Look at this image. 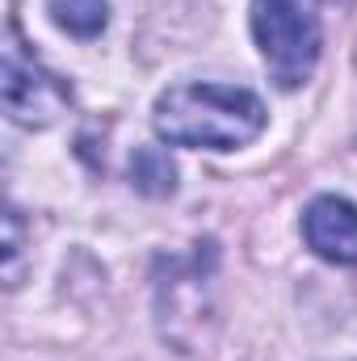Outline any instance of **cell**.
Returning <instances> with one entry per match:
<instances>
[{"label": "cell", "instance_id": "obj_5", "mask_svg": "<svg viewBox=\"0 0 357 361\" xmlns=\"http://www.w3.org/2000/svg\"><path fill=\"white\" fill-rule=\"evenodd\" d=\"M51 17L55 25H63L76 38H92L105 30L109 21V4L105 0H51Z\"/></svg>", "mask_w": 357, "mask_h": 361}, {"label": "cell", "instance_id": "obj_2", "mask_svg": "<svg viewBox=\"0 0 357 361\" xmlns=\"http://www.w3.org/2000/svg\"><path fill=\"white\" fill-rule=\"evenodd\" d=\"M253 38L265 55L269 76L282 89H298L311 80L324 34L307 0H253Z\"/></svg>", "mask_w": 357, "mask_h": 361}, {"label": "cell", "instance_id": "obj_3", "mask_svg": "<svg viewBox=\"0 0 357 361\" xmlns=\"http://www.w3.org/2000/svg\"><path fill=\"white\" fill-rule=\"evenodd\" d=\"M68 89L34 59L21 51L17 21H8V42H4V109L17 126H51L68 109Z\"/></svg>", "mask_w": 357, "mask_h": 361}, {"label": "cell", "instance_id": "obj_7", "mask_svg": "<svg viewBox=\"0 0 357 361\" xmlns=\"http://www.w3.org/2000/svg\"><path fill=\"white\" fill-rule=\"evenodd\" d=\"M328 4H349V0H328Z\"/></svg>", "mask_w": 357, "mask_h": 361}, {"label": "cell", "instance_id": "obj_4", "mask_svg": "<svg viewBox=\"0 0 357 361\" xmlns=\"http://www.w3.org/2000/svg\"><path fill=\"white\" fill-rule=\"evenodd\" d=\"M303 235L307 244L337 265H357V206L345 197H315L303 210Z\"/></svg>", "mask_w": 357, "mask_h": 361}, {"label": "cell", "instance_id": "obj_1", "mask_svg": "<svg viewBox=\"0 0 357 361\" xmlns=\"http://www.w3.org/2000/svg\"><path fill=\"white\" fill-rule=\"evenodd\" d=\"M156 135L177 147L236 152L265 130V101L240 85H173L156 101Z\"/></svg>", "mask_w": 357, "mask_h": 361}, {"label": "cell", "instance_id": "obj_6", "mask_svg": "<svg viewBox=\"0 0 357 361\" xmlns=\"http://www.w3.org/2000/svg\"><path fill=\"white\" fill-rule=\"evenodd\" d=\"M131 177L135 185L143 189V193H173V185H177V169H173V160H169V152H160V147H139L135 152V160H131Z\"/></svg>", "mask_w": 357, "mask_h": 361}]
</instances>
